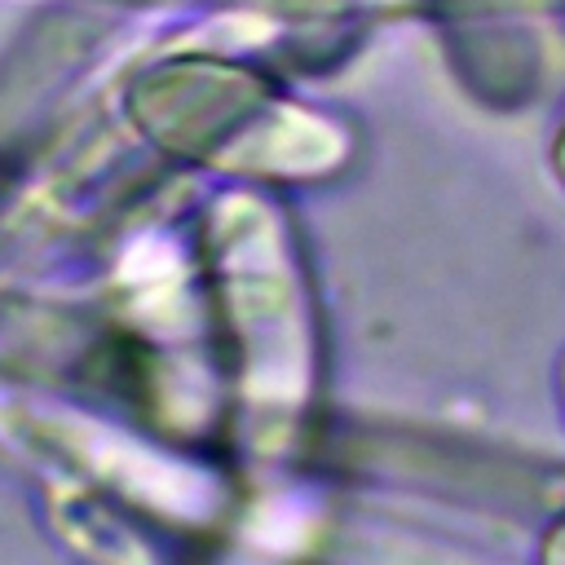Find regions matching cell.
<instances>
[{"label":"cell","mask_w":565,"mask_h":565,"mask_svg":"<svg viewBox=\"0 0 565 565\" xmlns=\"http://www.w3.org/2000/svg\"><path fill=\"white\" fill-rule=\"evenodd\" d=\"M349 463L384 472L393 481H415L428 490H446L455 499H481L494 508H556L565 499V468L499 455L490 446L441 437V433H411V428H371L349 437Z\"/></svg>","instance_id":"obj_1"},{"label":"cell","mask_w":565,"mask_h":565,"mask_svg":"<svg viewBox=\"0 0 565 565\" xmlns=\"http://www.w3.org/2000/svg\"><path fill=\"white\" fill-rule=\"evenodd\" d=\"M543 565H565V521L547 534V543H543Z\"/></svg>","instance_id":"obj_2"}]
</instances>
